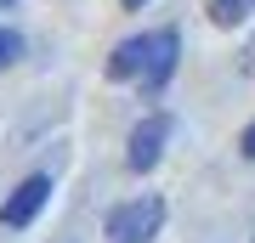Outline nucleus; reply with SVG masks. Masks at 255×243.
Here are the masks:
<instances>
[{"mask_svg": "<svg viewBox=\"0 0 255 243\" xmlns=\"http://www.w3.org/2000/svg\"><path fill=\"white\" fill-rule=\"evenodd\" d=\"M164 226V198H130L108 209V238L114 243H153Z\"/></svg>", "mask_w": 255, "mask_h": 243, "instance_id": "1", "label": "nucleus"}, {"mask_svg": "<svg viewBox=\"0 0 255 243\" xmlns=\"http://www.w3.org/2000/svg\"><path fill=\"white\" fill-rule=\"evenodd\" d=\"M238 147H244V159H255V125L244 130V142H238Z\"/></svg>", "mask_w": 255, "mask_h": 243, "instance_id": "8", "label": "nucleus"}, {"mask_svg": "<svg viewBox=\"0 0 255 243\" xmlns=\"http://www.w3.org/2000/svg\"><path fill=\"white\" fill-rule=\"evenodd\" d=\"M164 142H170V119H164V113H147L142 125L130 130L125 164H130V170H136V175H147V170H153V164L164 159Z\"/></svg>", "mask_w": 255, "mask_h": 243, "instance_id": "2", "label": "nucleus"}, {"mask_svg": "<svg viewBox=\"0 0 255 243\" xmlns=\"http://www.w3.org/2000/svg\"><path fill=\"white\" fill-rule=\"evenodd\" d=\"M17 57H23V34L17 28H0V68H11Z\"/></svg>", "mask_w": 255, "mask_h": 243, "instance_id": "7", "label": "nucleus"}, {"mask_svg": "<svg viewBox=\"0 0 255 243\" xmlns=\"http://www.w3.org/2000/svg\"><path fill=\"white\" fill-rule=\"evenodd\" d=\"M46 198H51V181L46 175H28V181H17V192H11L6 204H0V226H28L46 209Z\"/></svg>", "mask_w": 255, "mask_h": 243, "instance_id": "3", "label": "nucleus"}, {"mask_svg": "<svg viewBox=\"0 0 255 243\" xmlns=\"http://www.w3.org/2000/svg\"><path fill=\"white\" fill-rule=\"evenodd\" d=\"M147 57H153V34H136V40H125V45H119V51L108 57V80H142Z\"/></svg>", "mask_w": 255, "mask_h": 243, "instance_id": "4", "label": "nucleus"}, {"mask_svg": "<svg viewBox=\"0 0 255 243\" xmlns=\"http://www.w3.org/2000/svg\"><path fill=\"white\" fill-rule=\"evenodd\" d=\"M250 11H255V0H210V17H216L221 28H238Z\"/></svg>", "mask_w": 255, "mask_h": 243, "instance_id": "6", "label": "nucleus"}, {"mask_svg": "<svg viewBox=\"0 0 255 243\" xmlns=\"http://www.w3.org/2000/svg\"><path fill=\"white\" fill-rule=\"evenodd\" d=\"M119 6H125V11H136V6H147V0H119Z\"/></svg>", "mask_w": 255, "mask_h": 243, "instance_id": "9", "label": "nucleus"}, {"mask_svg": "<svg viewBox=\"0 0 255 243\" xmlns=\"http://www.w3.org/2000/svg\"><path fill=\"white\" fill-rule=\"evenodd\" d=\"M0 6H11V0H0Z\"/></svg>", "mask_w": 255, "mask_h": 243, "instance_id": "10", "label": "nucleus"}, {"mask_svg": "<svg viewBox=\"0 0 255 243\" xmlns=\"http://www.w3.org/2000/svg\"><path fill=\"white\" fill-rule=\"evenodd\" d=\"M170 68H176V34L164 28V34H153V57H147V68H142V90H147V96H153V90H164Z\"/></svg>", "mask_w": 255, "mask_h": 243, "instance_id": "5", "label": "nucleus"}]
</instances>
